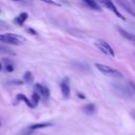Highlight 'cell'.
<instances>
[{"instance_id":"277c9868","label":"cell","mask_w":135,"mask_h":135,"mask_svg":"<svg viewBox=\"0 0 135 135\" xmlns=\"http://www.w3.org/2000/svg\"><path fill=\"white\" fill-rule=\"evenodd\" d=\"M116 91L123 97H132L133 96V91L130 89L129 85H122V84H119V83H115L114 84Z\"/></svg>"},{"instance_id":"ac0fdd59","label":"cell","mask_w":135,"mask_h":135,"mask_svg":"<svg viewBox=\"0 0 135 135\" xmlns=\"http://www.w3.org/2000/svg\"><path fill=\"white\" fill-rule=\"evenodd\" d=\"M128 85L130 86V89L133 91V93L135 94V82H133V81H129L128 82Z\"/></svg>"},{"instance_id":"30bf717a","label":"cell","mask_w":135,"mask_h":135,"mask_svg":"<svg viewBox=\"0 0 135 135\" xmlns=\"http://www.w3.org/2000/svg\"><path fill=\"white\" fill-rule=\"evenodd\" d=\"M84 3H85L88 6H90L92 9H94V11H98V12L101 11V7H100V6L98 5V3L95 2V1H92V0H85Z\"/></svg>"},{"instance_id":"5bb4252c","label":"cell","mask_w":135,"mask_h":135,"mask_svg":"<svg viewBox=\"0 0 135 135\" xmlns=\"http://www.w3.org/2000/svg\"><path fill=\"white\" fill-rule=\"evenodd\" d=\"M17 99H20V100H22L23 102H25L30 108H34V105H33V103H32V101H30L28 100V98L27 97H25L24 95H22V94H19L18 96H17Z\"/></svg>"},{"instance_id":"8fae6325","label":"cell","mask_w":135,"mask_h":135,"mask_svg":"<svg viewBox=\"0 0 135 135\" xmlns=\"http://www.w3.org/2000/svg\"><path fill=\"white\" fill-rule=\"evenodd\" d=\"M26 19H27V13H21V14L15 19V23H17L18 25H22Z\"/></svg>"},{"instance_id":"d6986e66","label":"cell","mask_w":135,"mask_h":135,"mask_svg":"<svg viewBox=\"0 0 135 135\" xmlns=\"http://www.w3.org/2000/svg\"><path fill=\"white\" fill-rule=\"evenodd\" d=\"M26 31H27L28 33H31L32 35H37V32H36L35 30H33V28H27Z\"/></svg>"},{"instance_id":"4fadbf2b","label":"cell","mask_w":135,"mask_h":135,"mask_svg":"<svg viewBox=\"0 0 135 135\" xmlns=\"http://www.w3.org/2000/svg\"><path fill=\"white\" fill-rule=\"evenodd\" d=\"M52 123L50 122H42V123H35V124H32L28 127V129L31 130H36V129H42V128H46V127H50Z\"/></svg>"},{"instance_id":"ffe728a7","label":"cell","mask_w":135,"mask_h":135,"mask_svg":"<svg viewBox=\"0 0 135 135\" xmlns=\"http://www.w3.org/2000/svg\"><path fill=\"white\" fill-rule=\"evenodd\" d=\"M132 115H133V116H134V118H135V111H133V112H132Z\"/></svg>"},{"instance_id":"6da1fadb","label":"cell","mask_w":135,"mask_h":135,"mask_svg":"<svg viewBox=\"0 0 135 135\" xmlns=\"http://www.w3.org/2000/svg\"><path fill=\"white\" fill-rule=\"evenodd\" d=\"M95 66L97 68V70L99 72H101L102 74H104L107 76L115 77V78H122L123 77L122 73H120L118 70L113 69L109 65H105V64H102V63H95Z\"/></svg>"},{"instance_id":"44dd1931","label":"cell","mask_w":135,"mask_h":135,"mask_svg":"<svg viewBox=\"0 0 135 135\" xmlns=\"http://www.w3.org/2000/svg\"><path fill=\"white\" fill-rule=\"evenodd\" d=\"M1 69H2V65H1V63H0V70H1Z\"/></svg>"},{"instance_id":"7c38bea8","label":"cell","mask_w":135,"mask_h":135,"mask_svg":"<svg viewBox=\"0 0 135 135\" xmlns=\"http://www.w3.org/2000/svg\"><path fill=\"white\" fill-rule=\"evenodd\" d=\"M82 110H83V112L86 113V114H93V113L96 111V107H95V104H93V103H88V104H85V105L82 108Z\"/></svg>"},{"instance_id":"7a4b0ae2","label":"cell","mask_w":135,"mask_h":135,"mask_svg":"<svg viewBox=\"0 0 135 135\" xmlns=\"http://www.w3.org/2000/svg\"><path fill=\"white\" fill-rule=\"evenodd\" d=\"M23 41H24V39L21 36L15 35V34H12V33L0 35V42H4V43L17 45V44H21Z\"/></svg>"},{"instance_id":"5b68a950","label":"cell","mask_w":135,"mask_h":135,"mask_svg":"<svg viewBox=\"0 0 135 135\" xmlns=\"http://www.w3.org/2000/svg\"><path fill=\"white\" fill-rule=\"evenodd\" d=\"M101 3H102V4H103V5L105 6V7H108V8H109V9H110L111 12H113V13H114V14H115V15H116V16H117V17H118L119 19L126 20V18H124V17H123V16H122V15H121V14L119 13V11H118V9L116 8L115 4H114V3L112 2V1H102Z\"/></svg>"},{"instance_id":"52a82bcc","label":"cell","mask_w":135,"mask_h":135,"mask_svg":"<svg viewBox=\"0 0 135 135\" xmlns=\"http://www.w3.org/2000/svg\"><path fill=\"white\" fill-rule=\"evenodd\" d=\"M60 89H61V93L62 95L68 98L70 96V92H71V89H70V82H69V79L68 78H64L61 83H60Z\"/></svg>"},{"instance_id":"2e32d148","label":"cell","mask_w":135,"mask_h":135,"mask_svg":"<svg viewBox=\"0 0 135 135\" xmlns=\"http://www.w3.org/2000/svg\"><path fill=\"white\" fill-rule=\"evenodd\" d=\"M23 78H24V81L25 82H31L33 80V76H32V73L30 71L25 72L24 75H23Z\"/></svg>"},{"instance_id":"3957f363","label":"cell","mask_w":135,"mask_h":135,"mask_svg":"<svg viewBox=\"0 0 135 135\" xmlns=\"http://www.w3.org/2000/svg\"><path fill=\"white\" fill-rule=\"evenodd\" d=\"M95 45H96L103 54L109 55V56H111V57H114V56H115L114 50L112 49V46H111L108 42H105V41H103V40H97V41L95 42Z\"/></svg>"},{"instance_id":"9c48e42d","label":"cell","mask_w":135,"mask_h":135,"mask_svg":"<svg viewBox=\"0 0 135 135\" xmlns=\"http://www.w3.org/2000/svg\"><path fill=\"white\" fill-rule=\"evenodd\" d=\"M118 4H120L122 7H123V9L124 11H127L129 14H131L134 18H135V11H134V8L129 4V3H127V2H124V1H118Z\"/></svg>"},{"instance_id":"e0dca14e","label":"cell","mask_w":135,"mask_h":135,"mask_svg":"<svg viewBox=\"0 0 135 135\" xmlns=\"http://www.w3.org/2000/svg\"><path fill=\"white\" fill-rule=\"evenodd\" d=\"M5 70H6V72H13L14 71V65L8 63V64L5 65Z\"/></svg>"},{"instance_id":"7402d4cb","label":"cell","mask_w":135,"mask_h":135,"mask_svg":"<svg viewBox=\"0 0 135 135\" xmlns=\"http://www.w3.org/2000/svg\"><path fill=\"white\" fill-rule=\"evenodd\" d=\"M133 4H134V5H135V1H133Z\"/></svg>"},{"instance_id":"9a60e30c","label":"cell","mask_w":135,"mask_h":135,"mask_svg":"<svg viewBox=\"0 0 135 135\" xmlns=\"http://www.w3.org/2000/svg\"><path fill=\"white\" fill-rule=\"evenodd\" d=\"M39 100H40V95L37 92H34V94L32 95V103H33V105L36 107L38 104Z\"/></svg>"},{"instance_id":"ba28073f","label":"cell","mask_w":135,"mask_h":135,"mask_svg":"<svg viewBox=\"0 0 135 135\" xmlns=\"http://www.w3.org/2000/svg\"><path fill=\"white\" fill-rule=\"evenodd\" d=\"M117 31L120 33V35L121 36H123L126 39H128V40H130L131 42H133L134 44H135V35L134 34H132V33H129V32H127L126 30H123V28H121V27H117Z\"/></svg>"},{"instance_id":"8992f818","label":"cell","mask_w":135,"mask_h":135,"mask_svg":"<svg viewBox=\"0 0 135 135\" xmlns=\"http://www.w3.org/2000/svg\"><path fill=\"white\" fill-rule=\"evenodd\" d=\"M35 88H36V92H37L40 96H42L44 99H47V98H49V96H50V91H49V89H47L45 85H42V84H40V83H36V84H35Z\"/></svg>"}]
</instances>
